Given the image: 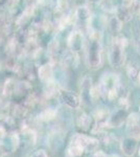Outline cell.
I'll use <instances>...</instances> for the list:
<instances>
[{
	"mask_svg": "<svg viewBox=\"0 0 140 157\" xmlns=\"http://www.w3.org/2000/svg\"><path fill=\"white\" fill-rule=\"evenodd\" d=\"M101 34L89 30V42L86 50V62L89 68L96 70L103 64V47L100 42Z\"/></svg>",
	"mask_w": 140,
	"mask_h": 157,
	"instance_id": "cell-1",
	"label": "cell"
},
{
	"mask_svg": "<svg viewBox=\"0 0 140 157\" xmlns=\"http://www.w3.org/2000/svg\"><path fill=\"white\" fill-rule=\"evenodd\" d=\"M109 62H110L111 66L114 68H120L123 66L124 62H126V55H124V47L118 44L115 39H113L110 48L108 52Z\"/></svg>",
	"mask_w": 140,
	"mask_h": 157,
	"instance_id": "cell-2",
	"label": "cell"
},
{
	"mask_svg": "<svg viewBox=\"0 0 140 157\" xmlns=\"http://www.w3.org/2000/svg\"><path fill=\"white\" fill-rule=\"evenodd\" d=\"M20 145V136L16 132L6 133L0 139V151L4 156L13 154L17 151Z\"/></svg>",
	"mask_w": 140,
	"mask_h": 157,
	"instance_id": "cell-3",
	"label": "cell"
},
{
	"mask_svg": "<svg viewBox=\"0 0 140 157\" xmlns=\"http://www.w3.org/2000/svg\"><path fill=\"white\" fill-rule=\"evenodd\" d=\"M92 90H93V83L92 78L86 75L85 77L82 78L80 85V98L82 104L85 106L91 105L94 101L92 97Z\"/></svg>",
	"mask_w": 140,
	"mask_h": 157,
	"instance_id": "cell-4",
	"label": "cell"
},
{
	"mask_svg": "<svg viewBox=\"0 0 140 157\" xmlns=\"http://www.w3.org/2000/svg\"><path fill=\"white\" fill-rule=\"evenodd\" d=\"M119 86H120V81L117 75L114 73H105V75L101 77L100 82L98 84V87L100 89L101 95L106 98L108 91L111 89H118Z\"/></svg>",
	"mask_w": 140,
	"mask_h": 157,
	"instance_id": "cell-5",
	"label": "cell"
},
{
	"mask_svg": "<svg viewBox=\"0 0 140 157\" xmlns=\"http://www.w3.org/2000/svg\"><path fill=\"white\" fill-rule=\"evenodd\" d=\"M70 140L76 141L85 148L86 152H94L97 150L99 146V139L93 136H89L82 133H74L71 136Z\"/></svg>",
	"mask_w": 140,
	"mask_h": 157,
	"instance_id": "cell-6",
	"label": "cell"
},
{
	"mask_svg": "<svg viewBox=\"0 0 140 157\" xmlns=\"http://www.w3.org/2000/svg\"><path fill=\"white\" fill-rule=\"evenodd\" d=\"M127 117H128V113H127V109L119 108L113 113L109 115L108 120L106 121L107 128H119L126 124Z\"/></svg>",
	"mask_w": 140,
	"mask_h": 157,
	"instance_id": "cell-7",
	"label": "cell"
},
{
	"mask_svg": "<svg viewBox=\"0 0 140 157\" xmlns=\"http://www.w3.org/2000/svg\"><path fill=\"white\" fill-rule=\"evenodd\" d=\"M60 100L66 107L70 109H78L82 105L80 95L69 90H62L60 92Z\"/></svg>",
	"mask_w": 140,
	"mask_h": 157,
	"instance_id": "cell-8",
	"label": "cell"
},
{
	"mask_svg": "<svg viewBox=\"0 0 140 157\" xmlns=\"http://www.w3.org/2000/svg\"><path fill=\"white\" fill-rule=\"evenodd\" d=\"M138 139L127 136L120 141V150L127 157H133L138 148Z\"/></svg>",
	"mask_w": 140,
	"mask_h": 157,
	"instance_id": "cell-9",
	"label": "cell"
},
{
	"mask_svg": "<svg viewBox=\"0 0 140 157\" xmlns=\"http://www.w3.org/2000/svg\"><path fill=\"white\" fill-rule=\"evenodd\" d=\"M68 45L70 49L78 54L84 46V36L78 30H73L68 37Z\"/></svg>",
	"mask_w": 140,
	"mask_h": 157,
	"instance_id": "cell-10",
	"label": "cell"
},
{
	"mask_svg": "<svg viewBox=\"0 0 140 157\" xmlns=\"http://www.w3.org/2000/svg\"><path fill=\"white\" fill-rule=\"evenodd\" d=\"M85 148L78 143L70 140L65 150V157H82L85 154Z\"/></svg>",
	"mask_w": 140,
	"mask_h": 157,
	"instance_id": "cell-11",
	"label": "cell"
},
{
	"mask_svg": "<svg viewBox=\"0 0 140 157\" xmlns=\"http://www.w3.org/2000/svg\"><path fill=\"white\" fill-rule=\"evenodd\" d=\"M91 18H92V17H91V12H90V10L88 9V6H80L76 9L75 19L78 20L80 23L88 24Z\"/></svg>",
	"mask_w": 140,
	"mask_h": 157,
	"instance_id": "cell-12",
	"label": "cell"
},
{
	"mask_svg": "<svg viewBox=\"0 0 140 157\" xmlns=\"http://www.w3.org/2000/svg\"><path fill=\"white\" fill-rule=\"evenodd\" d=\"M99 6L103 10L107 12L114 13L123 6V0H100L99 1Z\"/></svg>",
	"mask_w": 140,
	"mask_h": 157,
	"instance_id": "cell-13",
	"label": "cell"
},
{
	"mask_svg": "<svg viewBox=\"0 0 140 157\" xmlns=\"http://www.w3.org/2000/svg\"><path fill=\"white\" fill-rule=\"evenodd\" d=\"M39 78L43 82H51L53 78V69L50 64H44L39 69Z\"/></svg>",
	"mask_w": 140,
	"mask_h": 157,
	"instance_id": "cell-14",
	"label": "cell"
},
{
	"mask_svg": "<svg viewBox=\"0 0 140 157\" xmlns=\"http://www.w3.org/2000/svg\"><path fill=\"white\" fill-rule=\"evenodd\" d=\"M62 61H63V64H64L65 66L75 67L76 65H78V62L76 52H72L71 49L66 50L64 54H63Z\"/></svg>",
	"mask_w": 140,
	"mask_h": 157,
	"instance_id": "cell-15",
	"label": "cell"
},
{
	"mask_svg": "<svg viewBox=\"0 0 140 157\" xmlns=\"http://www.w3.org/2000/svg\"><path fill=\"white\" fill-rule=\"evenodd\" d=\"M78 127L83 131H88L92 126V116L87 113H82L76 121Z\"/></svg>",
	"mask_w": 140,
	"mask_h": 157,
	"instance_id": "cell-16",
	"label": "cell"
},
{
	"mask_svg": "<svg viewBox=\"0 0 140 157\" xmlns=\"http://www.w3.org/2000/svg\"><path fill=\"white\" fill-rule=\"evenodd\" d=\"M116 16H117V18L123 22V23L130 22L132 19H133V14H132L131 11L129 10V7H126L123 6L116 11Z\"/></svg>",
	"mask_w": 140,
	"mask_h": 157,
	"instance_id": "cell-17",
	"label": "cell"
},
{
	"mask_svg": "<svg viewBox=\"0 0 140 157\" xmlns=\"http://www.w3.org/2000/svg\"><path fill=\"white\" fill-rule=\"evenodd\" d=\"M127 125V134L133 138L140 140V121L133 124H126Z\"/></svg>",
	"mask_w": 140,
	"mask_h": 157,
	"instance_id": "cell-18",
	"label": "cell"
},
{
	"mask_svg": "<svg viewBox=\"0 0 140 157\" xmlns=\"http://www.w3.org/2000/svg\"><path fill=\"white\" fill-rule=\"evenodd\" d=\"M108 26H109V29L111 30L112 34L117 35L121 30V29H123V22L117 18V16L115 15V16L111 17V18L109 19Z\"/></svg>",
	"mask_w": 140,
	"mask_h": 157,
	"instance_id": "cell-19",
	"label": "cell"
},
{
	"mask_svg": "<svg viewBox=\"0 0 140 157\" xmlns=\"http://www.w3.org/2000/svg\"><path fill=\"white\" fill-rule=\"evenodd\" d=\"M109 115H110V113H109V111L107 110V109L99 108V109H96L93 112L92 117L96 121V123H106Z\"/></svg>",
	"mask_w": 140,
	"mask_h": 157,
	"instance_id": "cell-20",
	"label": "cell"
},
{
	"mask_svg": "<svg viewBox=\"0 0 140 157\" xmlns=\"http://www.w3.org/2000/svg\"><path fill=\"white\" fill-rule=\"evenodd\" d=\"M58 114V111L55 109L52 108H48L43 110L41 113L39 114V118L43 121H49L55 118V116Z\"/></svg>",
	"mask_w": 140,
	"mask_h": 157,
	"instance_id": "cell-21",
	"label": "cell"
},
{
	"mask_svg": "<svg viewBox=\"0 0 140 157\" xmlns=\"http://www.w3.org/2000/svg\"><path fill=\"white\" fill-rule=\"evenodd\" d=\"M139 71H140V69L135 63H129L128 66H127V75H128V77L133 81L137 80Z\"/></svg>",
	"mask_w": 140,
	"mask_h": 157,
	"instance_id": "cell-22",
	"label": "cell"
},
{
	"mask_svg": "<svg viewBox=\"0 0 140 157\" xmlns=\"http://www.w3.org/2000/svg\"><path fill=\"white\" fill-rule=\"evenodd\" d=\"M129 10L133 14V16H140V1L134 0L131 6H129Z\"/></svg>",
	"mask_w": 140,
	"mask_h": 157,
	"instance_id": "cell-23",
	"label": "cell"
},
{
	"mask_svg": "<svg viewBox=\"0 0 140 157\" xmlns=\"http://www.w3.org/2000/svg\"><path fill=\"white\" fill-rule=\"evenodd\" d=\"M30 157H49L45 150H37L30 155Z\"/></svg>",
	"mask_w": 140,
	"mask_h": 157,
	"instance_id": "cell-24",
	"label": "cell"
},
{
	"mask_svg": "<svg viewBox=\"0 0 140 157\" xmlns=\"http://www.w3.org/2000/svg\"><path fill=\"white\" fill-rule=\"evenodd\" d=\"M89 157H108V155L101 150H96L94 152H91L90 156Z\"/></svg>",
	"mask_w": 140,
	"mask_h": 157,
	"instance_id": "cell-25",
	"label": "cell"
},
{
	"mask_svg": "<svg viewBox=\"0 0 140 157\" xmlns=\"http://www.w3.org/2000/svg\"><path fill=\"white\" fill-rule=\"evenodd\" d=\"M6 133V128H4V126H2L1 124H0V139L3 137V135Z\"/></svg>",
	"mask_w": 140,
	"mask_h": 157,
	"instance_id": "cell-26",
	"label": "cell"
},
{
	"mask_svg": "<svg viewBox=\"0 0 140 157\" xmlns=\"http://www.w3.org/2000/svg\"><path fill=\"white\" fill-rule=\"evenodd\" d=\"M136 48H137V50H138V52H140V37L136 42Z\"/></svg>",
	"mask_w": 140,
	"mask_h": 157,
	"instance_id": "cell-27",
	"label": "cell"
},
{
	"mask_svg": "<svg viewBox=\"0 0 140 157\" xmlns=\"http://www.w3.org/2000/svg\"><path fill=\"white\" fill-rule=\"evenodd\" d=\"M136 82L138 83V84L140 85V71H139V73H138V77H137V80H136Z\"/></svg>",
	"mask_w": 140,
	"mask_h": 157,
	"instance_id": "cell-28",
	"label": "cell"
},
{
	"mask_svg": "<svg viewBox=\"0 0 140 157\" xmlns=\"http://www.w3.org/2000/svg\"><path fill=\"white\" fill-rule=\"evenodd\" d=\"M108 157H120V156H119V155H117V154H112V155L108 156Z\"/></svg>",
	"mask_w": 140,
	"mask_h": 157,
	"instance_id": "cell-29",
	"label": "cell"
},
{
	"mask_svg": "<svg viewBox=\"0 0 140 157\" xmlns=\"http://www.w3.org/2000/svg\"><path fill=\"white\" fill-rule=\"evenodd\" d=\"M91 1H93V2H99L100 0H91Z\"/></svg>",
	"mask_w": 140,
	"mask_h": 157,
	"instance_id": "cell-30",
	"label": "cell"
},
{
	"mask_svg": "<svg viewBox=\"0 0 140 157\" xmlns=\"http://www.w3.org/2000/svg\"><path fill=\"white\" fill-rule=\"evenodd\" d=\"M4 155H3V154H2V152L1 151H0V157H3Z\"/></svg>",
	"mask_w": 140,
	"mask_h": 157,
	"instance_id": "cell-31",
	"label": "cell"
},
{
	"mask_svg": "<svg viewBox=\"0 0 140 157\" xmlns=\"http://www.w3.org/2000/svg\"><path fill=\"white\" fill-rule=\"evenodd\" d=\"M138 154H139V157H140V149H139V151H138Z\"/></svg>",
	"mask_w": 140,
	"mask_h": 157,
	"instance_id": "cell-32",
	"label": "cell"
},
{
	"mask_svg": "<svg viewBox=\"0 0 140 157\" xmlns=\"http://www.w3.org/2000/svg\"><path fill=\"white\" fill-rule=\"evenodd\" d=\"M139 112H140V106H139Z\"/></svg>",
	"mask_w": 140,
	"mask_h": 157,
	"instance_id": "cell-33",
	"label": "cell"
},
{
	"mask_svg": "<svg viewBox=\"0 0 140 157\" xmlns=\"http://www.w3.org/2000/svg\"><path fill=\"white\" fill-rule=\"evenodd\" d=\"M138 1H140V0H138Z\"/></svg>",
	"mask_w": 140,
	"mask_h": 157,
	"instance_id": "cell-34",
	"label": "cell"
}]
</instances>
